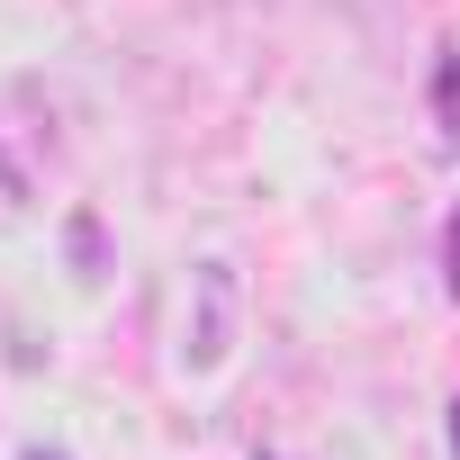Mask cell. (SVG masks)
<instances>
[{"label": "cell", "instance_id": "1", "mask_svg": "<svg viewBox=\"0 0 460 460\" xmlns=\"http://www.w3.org/2000/svg\"><path fill=\"white\" fill-rule=\"evenodd\" d=\"M226 343H235V280L208 262V271H199V316H190V334H181V361H190V370H217Z\"/></svg>", "mask_w": 460, "mask_h": 460}, {"label": "cell", "instance_id": "2", "mask_svg": "<svg viewBox=\"0 0 460 460\" xmlns=\"http://www.w3.org/2000/svg\"><path fill=\"white\" fill-rule=\"evenodd\" d=\"M64 253H73V271H82V280H100V271H109V235H100V217H73V226H64Z\"/></svg>", "mask_w": 460, "mask_h": 460}, {"label": "cell", "instance_id": "3", "mask_svg": "<svg viewBox=\"0 0 460 460\" xmlns=\"http://www.w3.org/2000/svg\"><path fill=\"white\" fill-rule=\"evenodd\" d=\"M433 109H442V127H460V64L442 55V73H433Z\"/></svg>", "mask_w": 460, "mask_h": 460}, {"label": "cell", "instance_id": "4", "mask_svg": "<svg viewBox=\"0 0 460 460\" xmlns=\"http://www.w3.org/2000/svg\"><path fill=\"white\" fill-rule=\"evenodd\" d=\"M442 280H451V298H460V217L442 226Z\"/></svg>", "mask_w": 460, "mask_h": 460}, {"label": "cell", "instance_id": "5", "mask_svg": "<svg viewBox=\"0 0 460 460\" xmlns=\"http://www.w3.org/2000/svg\"><path fill=\"white\" fill-rule=\"evenodd\" d=\"M0 199H28V172H19L10 154H0Z\"/></svg>", "mask_w": 460, "mask_h": 460}, {"label": "cell", "instance_id": "6", "mask_svg": "<svg viewBox=\"0 0 460 460\" xmlns=\"http://www.w3.org/2000/svg\"><path fill=\"white\" fill-rule=\"evenodd\" d=\"M451 451H460V406H451Z\"/></svg>", "mask_w": 460, "mask_h": 460}, {"label": "cell", "instance_id": "7", "mask_svg": "<svg viewBox=\"0 0 460 460\" xmlns=\"http://www.w3.org/2000/svg\"><path fill=\"white\" fill-rule=\"evenodd\" d=\"M28 460H55V451H28Z\"/></svg>", "mask_w": 460, "mask_h": 460}]
</instances>
